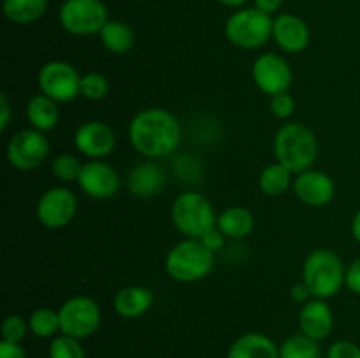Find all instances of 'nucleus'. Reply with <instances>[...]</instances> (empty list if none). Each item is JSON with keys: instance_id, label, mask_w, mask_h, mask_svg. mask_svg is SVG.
I'll use <instances>...</instances> for the list:
<instances>
[{"instance_id": "obj_1", "label": "nucleus", "mask_w": 360, "mask_h": 358, "mask_svg": "<svg viewBox=\"0 0 360 358\" xmlns=\"http://www.w3.org/2000/svg\"><path fill=\"white\" fill-rule=\"evenodd\" d=\"M181 123L164 107H148L137 112L129 125L134 150L146 158H165L181 142Z\"/></svg>"}, {"instance_id": "obj_2", "label": "nucleus", "mask_w": 360, "mask_h": 358, "mask_svg": "<svg viewBox=\"0 0 360 358\" xmlns=\"http://www.w3.org/2000/svg\"><path fill=\"white\" fill-rule=\"evenodd\" d=\"M274 154L278 164L285 165L294 174H301L315 164L319 140L302 123H287L274 137Z\"/></svg>"}, {"instance_id": "obj_3", "label": "nucleus", "mask_w": 360, "mask_h": 358, "mask_svg": "<svg viewBox=\"0 0 360 358\" xmlns=\"http://www.w3.org/2000/svg\"><path fill=\"white\" fill-rule=\"evenodd\" d=\"M214 267V253L200 242V239H183L171 248L165 256V272L178 283H195L211 274Z\"/></svg>"}, {"instance_id": "obj_4", "label": "nucleus", "mask_w": 360, "mask_h": 358, "mask_svg": "<svg viewBox=\"0 0 360 358\" xmlns=\"http://www.w3.org/2000/svg\"><path fill=\"white\" fill-rule=\"evenodd\" d=\"M345 269L340 256L330 249H315L309 253L302 265V283L311 291L313 298L334 297L341 291L345 284Z\"/></svg>"}, {"instance_id": "obj_5", "label": "nucleus", "mask_w": 360, "mask_h": 358, "mask_svg": "<svg viewBox=\"0 0 360 358\" xmlns=\"http://www.w3.org/2000/svg\"><path fill=\"white\" fill-rule=\"evenodd\" d=\"M171 218L174 227L190 239H200L217 227L218 216L213 204L199 192H185L172 202Z\"/></svg>"}, {"instance_id": "obj_6", "label": "nucleus", "mask_w": 360, "mask_h": 358, "mask_svg": "<svg viewBox=\"0 0 360 358\" xmlns=\"http://www.w3.org/2000/svg\"><path fill=\"white\" fill-rule=\"evenodd\" d=\"M274 18L257 7H241L225 21V37L241 49H259L273 37Z\"/></svg>"}, {"instance_id": "obj_7", "label": "nucleus", "mask_w": 360, "mask_h": 358, "mask_svg": "<svg viewBox=\"0 0 360 358\" xmlns=\"http://www.w3.org/2000/svg\"><path fill=\"white\" fill-rule=\"evenodd\" d=\"M58 20L63 30L70 35L86 37L101 34L109 21L108 7L102 0H63Z\"/></svg>"}, {"instance_id": "obj_8", "label": "nucleus", "mask_w": 360, "mask_h": 358, "mask_svg": "<svg viewBox=\"0 0 360 358\" xmlns=\"http://www.w3.org/2000/svg\"><path fill=\"white\" fill-rule=\"evenodd\" d=\"M60 333L74 337V339H88L101 326V307L97 302L84 295L69 298L58 309Z\"/></svg>"}, {"instance_id": "obj_9", "label": "nucleus", "mask_w": 360, "mask_h": 358, "mask_svg": "<svg viewBox=\"0 0 360 358\" xmlns=\"http://www.w3.org/2000/svg\"><path fill=\"white\" fill-rule=\"evenodd\" d=\"M37 84L41 93L48 95L58 104H65L81 95V76L70 63L62 60L44 63L39 70Z\"/></svg>"}, {"instance_id": "obj_10", "label": "nucleus", "mask_w": 360, "mask_h": 358, "mask_svg": "<svg viewBox=\"0 0 360 358\" xmlns=\"http://www.w3.org/2000/svg\"><path fill=\"white\" fill-rule=\"evenodd\" d=\"M49 154V140L44 132L35 128L21 130L7 144V160L18 171H34L41 167Z\"/></svg>"}, {"instance_id": "obj_11", "label": "nucleus", "mask_w": 360, "mask_h": 358, "mask_svg": "<svg viewBox=\"0 0 360 358\" xmlns=\"http://www.w3.org/2000/svg\"><path fill=\"white\" fill-rule=\"evenodd\" d=\"M77 211V199L67 186H53L39 199L35 214L42 227L58 230L74 220Z\"/></svg>"}, {"instance_id": "obj_12", "label": "nucleus", "mask_w": 360, "mask_h": 358, "mask_svg": "<svg viewBox=\"0 0 360 358\" xmlns=\"http://www.w3.org/2000/svg\"><path fill=\"white\" fill-rule=\"evenodd\" d=\"M253 81L257 88L266 95H278L285 93L290 88L292 69L287 60L276 53H264L255 60L252 69Z\"/></svg>"}, {"instance_id": "obj_13", "label": "nucleus", "mask_w": 360, "mask_h": 358, "mask_svg": "<svg viewBox=\"0 0 360 358\" xmlns=\"http://www.w3.org/2000/svg\"><path fill=\"white\" fill-rule=\"evenodd\" d=\"M81 192L95 200H108L120 190V174L112 165L101 160H91L83 165L79 179Z\"/></svg>"}, {"instance_id": "obj_14", "label": "nucleus", "mask_w": 360, "mask_h": 358, "mask_svg": "<svg viewBox=\"0 0 360 358\" xmlns=\"http://www.w3.org/2000/svg\"><path fill=\"white\" fill-rule=\"evenodd\" d=\"M74 146L84 157L91 160H101L115 150L116 133L108 123L86 121L74 133Z\"/></svg>"}, {"instance_id": "obj_15", "label": "nucleus", "mask_w": 360, "mask_h": 358, "mask_svg": "<svg viewBox=\"0 0 360 358\" xmlns=\"http://www.w3.org/2000/svg\"><path fill=\"white\" fill-rule=\"evenodd\" d=\"M294 193L302 204L309 207H323L336 195V185L333 178L322 171H308L295 174Z\"/></svg>"}, {"instance_id": "obj_16", "label": "nucleus", "mask_w": 360, "mask_h": 358, "mask_svg": "<svg viewBox=\"0 0 360 358\" xmlns=\"http://www.w3.org/2000/svg\"><path fill=\"white\" fill-rule=\"evenodd\" d=\"M273 39L285 53H301L308 48L309 27L302 18L290 13H281L274 18Z\"/></svg>"}, {"instance_id": "obj_17", "label": "nucleus", "mask_w": 360, "mask_h": 358, "mask_svg": "<svg viewBox=\"0 0 360 358\" xmlns=\"http://www.w3.org/2000/svg\"><path fill=\"white\" fill-rule=\"evenodd\" d=\"M299 329L304 336L323 340L334 329V312L323 298H311L302 304L299 312Z\"/></svg>"}, {"instance_id": "obj_18", "label": "nucleus", "mask_w": 360, "mask_h": 358, "mask_svg": "<svg viewBox=\"0 0 360 358\" xmlns=\"http://www.w3.org/2000/svg\"><path fill=\"white\" fill-rule=\"evenodd\" d=\"M165 185V172L160 165L153 164V161H144V164H137L136 167L130 171L129 181V192L137 199H151V197L158 195Z\"/></svg>"}, {"instance_id": "obj_19", "label": "nucleus", "mask_w": 360, "mask_h": 358, "mask_svg": "<svg viewBox=\"0 0 360 358\" xmlns=\"http://www.w3.org/2000/svg\"><path fill=\"white\" fill-rule=\"evenodd\" d=\"M155 295L150 288L139 286V284H132V286H125L115 295V311L118 312L122 318L134 319L139 316L146 314L150 307L153 305Z\"/></svg>"}, {"instance_id": "obj_20", "label": "nucleus", "mask_w": 360, "mask_h": 358, "mask_svg": "<svg viewBox=\"0 0 360 358\" xmlns=\"http://www.w3.org/2000/svg\"><path fill=\"white\" fill-rule=\"evenodd\" d=\"M227 358H280V346L264 333L250 332L232 343Z\"/></svg>"}, {"instance_id": "obj_21", "label": "nucleus", "mask_w": 360, "mask_h": 358, "mask_svg": "<svg viewBox=\"0 0 360 358\" xmlns=\"http://www.w3.org/2000/svg\"><path fill=\"white\" fill-rule=\"evenodd\" d=\"M27 118L32 128L44 133L51 132L58 125L60 119L58 102H55L44 93L34 95L27 104Z\"/></svg>"}, {"instance_id": "obj_22", "label": "nucleus", "mask_w": 360, "mask_h": 358, "mask_svg": "<svg viewBox=\"0 0 360 358\" xmlns=\"http://www.w3.org/2000/svg\"><path fill=\"white\" fill-rule=\"evenodd\" d=\"M217 227L227 239H245L253 232L255 218L246 207L232 206L218 216Z\"/></svg>"}, {"instance_id": "obj_23", "label": "nucleus", "mask_w": 360, "mask_h": 358, "mask_svg": "<svg viewBox=\"0 0 360 358\" xmlns=\"http://www.w3.org/2000/svg\"><path fill=\"white\" fill-rule=\"evenodd\" d=\"M101 42L112 55H125L134 48L136 34L132 27L122 20H109L101 30Z\"/></svg>"}, {"instance_id": "obj_24", "label": "nucleus", "mask_w": 360, "mask_h": 358, "mask_svg": "<svg viewBox=\"0 0 360 358\" xmlns=\"http://www.w3.org/2000/svg\"><path fill=\"white\" fill-rule=\"evenodd\" d=\"M4 16L14 25H30L48 11V0H4Z\"/></svg>"}, {"instance_id": "obj_25", "label": "nucleus", "mask_w": 360, "mask_h": 358, "mask_svg": "<svg viewBox=\"0 0 360 358\" xmlns=\"http://www.w3.org/2000/svg\"><path fill=\"white\" fill-rule=\"evenodd\" d=\"M294 172L288 171L285 165L281 164H271L260 172L259 186L262 190L264 195L267 197H281L283 193L288 192L290 186H294V179H292Z\"/></svg>"}, {"instance_id": "obj_26", "label": "nucleus", "mask_w": 360, "mask_h": 358, "mask_svg": "<svg viewBox=\"0 0 360 358\" xmlns=\"http://www.w3.org/2000/svg\"><path fill=\"white\" fill-rule=\"evenodd\" d=\"M280 358H322V350L319 346V340L301 332L287 337L281 343Z\"/></svg>"}, {"instance_id": "obj_27", "label": "nucleus", "mask_w": 360, "mask_h": 358, "mask_svg": "<svg viewBox=\"0 0 360 358\" xmlns=\"http://www.w3.org/2000/svg\"><path fill=\"white\" fill-rule=\"evenodd\" d=\"M28 325L39 339H53L60 333V314L51 307H39L30 314Z\"/></svg>"}, {"instance_id": "obj_28", "label": "nucleus", "mask_w": 360, "mask_h": 358, "mask_svg": "<svg viewBox=\"0 0 360 358\" xmlns=\"http://www.w3.org/2000/svg\"><path fill=\"white\" fill-rule=\"evenodd\" d=\"M49 358H86L79 339L58 333L49 343Z\"/></svg>"}, {"instance_id": "obj_29", "label": "nucleus", "mask_w": 360, "mask_h": 358, "mask_svg": "<svg viewBox=\"0 0 360 358\" xmlns=\"http://www.w3.org/2000/svg\"><path fill=\"white\" fill-rule=\"evenodd\" d=\"M81 171H83V164L77 160L74 154H58L56 158H53L51 161V172L56 179L63 183L77 181L79 179Z\"/></svg>"}, {"instance_id": "obj_30", "label": "nucleus", "mask_w": 360, "mask_h": 358, "mask_svg": "<svg viewBox=\"0 0 360 358\" xmlns=\"http://www.w3.org/2000/svg\"><path fill=\"white\" fill-rule=\"evenodd\" d=\"M109 91L108 77L98 72H88L81 76V95L88 100H102Z\"/></svg>"}, {"instance_id": "obj_31", "label": "nucleus", "mask_w": 360, "mask_h": 358, "mask_svg": "<svg viewBox=\"0 0 360 358\" xmlns=\"http://www.w3.org/2000/svg\"><path fill=\"white\" fill-rule=\"evenodd\" d=\"M30 325L20 314H9L2 323V340L9 343H21L27 337Z\"/></svg>"}, {"instance_id": "obj_32", "label": "nucleus", "mask_w": 360, "mask_h": 358, "mask_svg": "<svg viewBox=\"0 0 360 358\" xmlns=\"http://www.w3.org/2000/svg\"><path fill=\"white\" fill-rule=\"evenodd\" d=\"M269 107H271V112H273L276 118L287 119L294 114L295 100L288 91H285V93H278L271 97Z\"/></svg>"}, {"instance_id": "obj_33", "label": "nucleus", "mask_w": 360, "mask_h": 358, "mask_svg": "<svg viewBox=\"0 0 360 358\" xmlns=\"http://www.w3.org/2000/svg\"><path fill=\"white\" fill-rule=\"evenodd\" d=\"M327 358H360V346L352 340H338L329 347Z\"/></svg>"}, {"instance_id": "obj_34", "label": "nucleus", "mask_w": 360, "mask_h": 358, "mask_svg": "<svg viewBox=\"0 0 360 358\" xmlns=\"http://www.w3.org/2000/svg\"><path fill=\"white\" fill-rule=\"evenodd\" d=\"M225 239L227 237H225V235L218 230V227H214L213 230H210L207 234H204L202 237H200V242H202V244L206 246L210 251L218 253L225 246Z\"/></svg>"}, {"instance_id": "obj_35", "label": "nucleus", "mask_w": 360, "mask_h": 358, "mask_svg": "<svg viewBox=\"0 0 360 358\" xmlns=\"http://www.w3.org/2000/svg\"><path fill=\"white\" fill-rule=\"evenodd\" d=\"M345 284H347L348 290L354 291L355 295H360V258L355 260V262L347 269Z\"/></svg>"}, {"instance_id": "obj_36", "label": "nucleus", "mask_w": 360, "mask_h": 358, "mask_svg": "<svg viewBox=\"0 0 360 358\" xmlns=\"http://www.w3.org/2000/svg\"><path fill=\"white\" fill-rule=\"evenodd\" d=\"M0 358H27V353L20 343L2 340L0 343Z\"/></svg>"}, {"instance_id": "obj_37", "label": "nucleus", "mask_w": 360, "mask_h": 358, "mask_svg": "<svg viewBox=\"0 0 360 358\" xmlns=\"http://www.w3.org/2000/svg\"><path fill=\"white\" fill-rule=\"evenodd\" d=\"M11 121V104L7 93L0 95V130L6 132Z\"/></svg>"}, {"instance_id": "obj_38", "label": "nucleus", "mask_w": 360, "mask_h": 358, "mask_svg": "<svg viewBox=\"0 0 360 358\" xmlns=\"http://www.w3.org/2000/svg\"><path fill=\"white\" fill-rule=\"evenodd\" d=\"M290 297L294 302H299V304H306L308 300H311V291L309 288L306 286V283H299L295 286H292L290 290Z\"/></svg>"}, {"instance_id": "obj_39", "label": "nucleus", "mask_w": 360, "mask_h": 358, "mask_svg": "<svg viewBox=\"0 0 360 358\" xmlns=\"http://www.w3.org/2000/svg\"><path fill=\"white\" fill-rule=\"evenodd\" d=\"M255 7L266 14H274L281 9L283 0H253Z\"/></svg>"}, {"instance_id": "obj_40", "label": "nucleus", "mask_w": 360, "mask_h": 358, "mask_svg": "<svg viewBox=\"0 0 360 358\" xmlns=\"http://www.w3.org/2000/svg\"><path fill=\"white\" fill-rule=\"evenodd\" d=\"M352 235H354L355 241L360 244V209L355 213L354 220H352Z\"/></svg>"}, {"instance_id": "obj_41", "label": "nucleus", "mask_w": 360, "mask_h": 358, "mask_svg": "<svg viewBox=\"0 0 360 358\" xmlns=\"http://www.w3.org/2000/svg\"><path fill=\"white\" fill-rule=\"evenodd\" d=\"M218 4H221V6L225 7H232V9H241L243 6H245L248 0H217Z\"/></svg>"}]
</instances>
